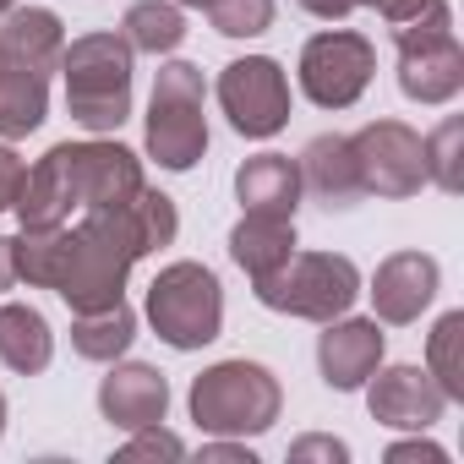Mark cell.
<instances>
[{"label": "cell", "mask_w": 464, "mask_h": 464, "mask_svg": "<svg viewBox=\"0 0 464 464\" xmlns=\"http://www.w3.org/2000/svg\"><path fill=\"white\" fill-rule=\"evenodd\" d=\"M180 213L164 191L142 186L137 197L115 208L82 213V224H55V229H23L12 236V268L23 285L55 290L72 312H99L126 301V279L137 257L159 252L175 241Z\"/></svg>", "instance_id": "1"}, {"label": "cell", "mask_w": 464, "mask_h": 464, "mask_svg": "<svg viewBox=\"0 0 464 464\" xmlns=\"http://www.w3.org/2000/svg\"><path fill=\"white\" fill-rule=\"evenodd\" d=\"M142 180V159L121 142H55L28 175L23 191L12 202L23 229H55L72 224V213H93V208H115L126 197H137Z\"/></svg>", "instance_id": "2"}, {"label": "cell", "mask_w": 464, "mask_h": 464, "mask_svg": "<svg viewBox=\"0 0 464 464\" xmlns=\"http://www.w3.org/2000/svg\"><path fill=\"white\" fill-rule=\"evenodd\" d=\"M66 110L82 131L110 137L131 121V44L121 34H82L61 50Z\"/></svg>", "instance_id": "3"}, {"label": "cell", "mask_w": 464, "mask_h": 464, "mask_svg": "<svg viewBox=\"0 0 464 464\" xmlns=\"http://www.w3.org/2000/svg\"><path fill=\"white\" fill-rule=\"evenodd\" d=\"M186 404L208 437H263L285 410V388L263 361H218L191 382Z\"/></svg>", "instance_id": "4"}, {"label": "cell", "mask_w": 464, "mask_h": 464, "mask_svg": "<svg viewBox=\"0 0 464 464\" xmlns=\"http://www.w3.org/2000/svg\"><path fill=\"white\" fill-rule=\"evenodd\" d=\"M252 290L268 312L306 317V323H334L355 306L361 268L339 252H290L268 279H252Z\"/></svg>", "instance_id": "5"}, {"label": "cell", "mask_w": 464, "mask_h": 464, "mask_svg": "<svg viewBox=\"0 0 464 464\" xmlns=\"http://www.w3.org/2000/svg\"><path fill=\"white\" fill-rule=\"evenodd\" d=\"M202 66L191 61H169L153 77V99H148V159L169 175H186L202 153H208V115H202Z\"/></svg>", "instance_id": "6"}, {"label": "cell", "mask_w": 464, "mask_h": 464, "mask_svg": "<svg viewBox=\"0 0 464 464\" xmlns=\"http://www.w3.org/2000/svg\"><path fill=\"white\" fill-rule=\"evenodd\" d=\"M148 323L169 350H202L224 328V285L202 263H169L148 285Z\"/></svg>", "instance_id": "7"}, {"label": "cell", "mask_w": 464, "mask_h": 464, "mask_svg": "<svg viewBox=\"0 0 464 464\" xmlns=\"http://www.w3.org/2000/svg\"><path fill=\"white\" fill-rule=\"evenodd\" d=\"M399 44V88L415 104H453L464 88V44L453 34V12L448 0H437L431 12H420L415 23L393 28Z\"/></svg>", "instance_id": "8"}, {"label": "cell", "mask_w": 464, "mask_h": 464, "mask_svg": "<svg viewBox=\"0 0 464 464\" xmlns=\"http://www.w3.org/2000/svg\"><path fill=\"white\" fill-rule=\"evenodd\" d=\"M372 72H377V50L366 34L328 28L301 44V93L317 110H350L372 88Z\"/></svg>", "instance_id": "9"}, {"label": "cell", "mask_w": 464, "mask_h": 464, "mask_svg": "<svg viewBox=\"0 0 464 464\" xmlns=\"http://www.w3.org/2000/svg\"><path fill=\"white\" fill-rule=\"evenodd\" d=\"M218 110L241 137L263 142L290 126V77L274 55H246L218 72Z\"/></svg>", "instance_id": "10"}, {"label": "cell", "mask_w": 464, "mask_h": 464, "mask_svg": "<svg viewBox=\"0 0 464 464\" xmlns=\"http://www.w3.org/2000/svg\"><path fill=\"white\" fill-rule=\"evenodd\" d=\"M355 148V169H361V191L366 197H415L426 186V148L420 131H410L404 121H372L350 137Z\"/></svg>", "instance_id": "11"}, {"label": "cell", "mask_w": 464, "mask_h": 464, "mask_svg": "<svg viewBox=\"0 0 464 464\" xmlns=\"http://www.w3.org/2000/svg\"><path fill=\"white\" fill-rule=\"evenodd\" d=\"M366 410L393 431H431L448 415V393L426 366H382L366 377Z\"/></svg>", "instance_id": "12"}, {"label": "cell", "mask_w": 464, "mask_h": 464, "mask_svg": "<svg viewBox=\"0 0 464 464\" xmlns=\"http://www.w3.org/2000/svg\"><path fill=\"white\" fill-rule=\"evenodd\" d=\"M382 328L377 317H334L323 323V339H317V366H323V382L334 393H355L366 388V377L382 366Z\"/></svg>", "instance_id": "13"}, {"label": "cell", "mask_w": 464, "mask_h": 464, "mask_svg": "<svg viewBox=\"0 0 464 464\" xmlns=\"http://www.w3.org/2000/svg\"><path fill=\"white\" fill-rule=\"evenodd\" d=\"M437 290H442V268H437V257H426V252H393V257H382L377 274H372V306H377V317L393 323V328L415 323V317L437 301Z\"/></svg>", "instance_id": "14"}, {"label": "cell", "mask_w": 464, "mask_h": 464, "mask_svg": "<svg viewBox=\"0 0 464 464\" xmlns=\"http://www.w3.org/2000/svg\"><path fill=\"white\" fill-rule=\"evenodd\" d=\"M99 410L121 431L159 426L169 415V377L142 361H110V377L99 382Z\"/></svg>", "instance_id": "15"}, {"label": "cell", "mask_w": 464, "mask_h": 464, "mask_svg": "<svg viewBox=\"0 0 464 464\" xmlns=\"http://www.w3.org/2000/svg\"><path fill=\"white\" fill-rule=\"evenodd\" d=\"M66 50V23L50 6H12L0 12V61L28 66V72H55Z\"/></svg>", "instance_id": "16"}, {"label": "cell", "mask_w": 464, "mask_h": 464, "mask_svg": "<svg viewBox=\"0 0 464 464\" xmlns=\"http://www.w3.org/2000/svg\"><path fill=\"white\" fill-rule=\"evenodd\" d=\"M295 164H301V191H312L323 208H355L366 197L361 191V169H355V148L339 131L312 137Z\"/></svg>", "instance_id": "17"}, {"label": "cell", "mask_w": 464, "mask_h": 464, "mask_svg": "<svg viewBox=\"0 0 464 464\" xmlns=\"http://www.w3.org/2000/svg\"><path fill=\"white\" fill-rule=\"evenodd\" d=\"M236 197L246 213H279V218H295L301 208V164L290 153H257L236 169Z\"/></svg>", "instance_id": "18"}, {"label": "cell", "mask_w": 464, "mask_h": 464, "mask_svg": "<svg viewBox=\"0 0 464 464\" xmlns=\"http://www.w3.org/2000/svg\"><path fill=\"white\" fill-rule=\"evenodd\" d=\"M295 252V218L279 213H241V224L229 229V257L246 279H268L285 257Z\"/></svg>", "instance_id": "19"}, {"label": "cell", "mask_w": 464, "mask_h": 464, "mask_svg": "<svg viewBox=\"0 0 464 464\" xmlns=\"http://www.w3.org/2000/svg\"><path fill=\"white\" fill-rule=\"evenodd\" d=\"M0 361L17 377H39L55 361V334H50L39 306H28V301L0 306Z\"/></svg>", "instance_id": "20"}, {"label": "cell", "mask_w": 464, "mask_h": 464, "mask_svg": "<svg viewBox=\"0 0 464 464\" xmlns=\"http://www.w3.org/2000/svg\"><path fill=\"white\" fill-rule=\"evenodd\" d=\"M44 115H50V77L0 61V142H17V137L39 131Z\"/></svg>", "instance_id": "21"}, {"label": "cell", "mask_w": 464, "mask_h": 464, "mask_svg": "<svg viewBox=\"0 0 464 464\" xmlns=\"http://www.w3.org/2000/svg\"><path fill=\"white\" fill-rule=\"evenodd\" d=\"M137 339V312L126 301L115 306H99V312H72V350L82 361H121Z\"/></svg>", "instance_id": "22"}, {"label": "cell", "mask_w": 464, "mask_h": 464, "mask_svg": "<svg viewBox=\"0 0 464 464\" xmlns=\"http://www.w3.org/2000/svg\"><path fill=\"white\" fill-rule=\"evenodd\" d=\"M121 39L131 44V55H175L186 39V12L175 0H137L121 23Z\"/></svg>", "instance_id": "23"}, {"label": "cell", "mask_w": 464, "mask_h": 464, "mask_svg": "<svg viewBox=\"0 0 464 464\" xmlns=\"http://www.w3.org/2000/svg\"><path fill=\"white\" fill-rule=\"evenodd\" d=\"M426 372L448 393V404L464 399V312H442L426 339Z\"/></svg>", "instance_id": "24"}, {"label": "cell", "mask_w": 464, "mask_h": 464, "mask_svg": "<svg viewBox=\"0 0 464 464\" xmlns=\"http://www.w3.org/2000/svg\"><path fill=\"white\" fill-rule=\"evenodd\" d=\"M426 148V180H437L442 191H464V121L448 115L431 137H420Z\"/></svg>", "instance_id": "25"}, {"label": "cell", "mask_w": 464, "mask_h": 464, "mask_svg": "<svg viewBox=\"0 0 464 464\" xmlns=\"http://www.w3.org/2000/svg\"><path fill=\"white\" fill-rule=\"evenodd\" d=\"M208 17L224 39H257L274 28V0H213Z\"/></svg>", "instance_id": "26"}, {"label": "cell", "mask_w": 464, "mask_h": 464, "mask_svg": "<svg viewBox=\"0 0 464 464\" xmlns=\"http://www.w3.org/2000/svg\"><path fill=\"white\" fill-rule=\"evenodd\" d=\"M180 453H186V442H180L175 431H164V426H137L131 442H126L115 459H180Z\"/></svg>", "instance_id": "27"}, {"label": "cell", "mask_w": 464, "mask_h": 464, "mask_svg": "<svg viewBox=\"0 0 464 464\" xmlns=\"http://www.w3.org/2000/svg\"><path fill=\"white\" fill-rule=\"evenodd\" d=\"M23 175H28L23 153H17L12 142H0V213H6V208L17 202V191H23Z\"/></svg>", "instance_id": "28"}, {"label": "cell", "mask_w": 464, "mask_h": 464, "mask_svg": "<svg viewBox=\"0 0 464 464\" xmlns=\"http://www.w3.org/2000/svg\"><path fill=\"white\" fill-rule=\"evenodd\" d=\"M312 459L344 464V459H350V448H344L339 437H301V442H290V464H312Z\"/></svg>", "instance_id": "29"}, {"label": "cell", "mask_w": 464, "mask_h": 464, "mask_svg": "<svg viewBox=\"0 0 464 464\" xmlns=\"http://www.w3.org/2000/svg\"><path fill=\"white\" fill-rule=\"evenodd\" d=\"M388 464H448V448H437V442H426L415 431V437H404V442L388 448Z\"/></svg>", "instance_id": "30"}, {"label": "cell", "mask_w": 464, "mask_h": 464, "mask_svg": "<svg viewBox=\"0 0 464 464\" xmlns=\"http://www.w3.org/2000/svg\"><path fill=\"white\" fill-rule=\"evenodd\" d=\"M431 6H437V0H377L372 12H382V17L399 28V23H415V17H420V12H431Z\"/></svg>", "instance_id": "31"}, {"label": "cell", "mask_w": 464, "mask_h": 464, "mask_svg": "<svg viewBox=\"0 0 464 464\" xmlns=\"http://www.w3.org/2000/svg\"><path fill=\"white\" fill-rule=\"evenodd\" d=\"M202 459H236V464H257V453L246 448V437L236 442V437H213V442H202Z\"/></svg>", "instance_id": "32"}, {"label": "cell", "mask_w": 464, "mask_h": 464, "mask_svg": "<svg viewBox=\"0 0 464 464\" xmlns=\"http://www.w3.org/2000/svg\"><path fill=\"white\" fill-rule=\"evenodd\" d=\"M295 6H301L306 17H323V23H339V17H350V12H355V0H295Z\"/></svg>", "instance_id": "33"}, {"label": "cell", "mask_w": 464, "mask_h": 464, "mask_svg": "<svg viewBox=\"0 0 464 464\" xmlns=\"http://www.w3.org/2000/svg\"><path fill=\"white\" fill-rule=\"evenodd\" d=\"M17 285V268H12V236H0V290Z\"/></svg>", "instance_id": "34"}, {"label": "cell", "mask_w": 464, "mask_h": 464, "mask_svg": "<svg viewBox=\"0 0 464 464\" xmlns=\"http://www.w3.org/2000/svg\"><path fill=\"white\" fill-rule=\"evenodd\" d=\"M175 6H197V12H208V6H213V0H175Z\"/></svg>", "instance_id": "35"}, {"label": "cell", "mask_w": 464, "mask_h": 464, "mask_svg": "<svg viewBox=\"0 0 464 464\" xmlns=\"http://www.w3.org/2000/svg\"><path fill=\"white\" fill-rule=\"evenodd\" d=\"M0 431H6V393H0Z\"/></svg>", "instance_id": "36"}, {"label": "cell", "mask_w": 464, "mask_h": 464, "mask_svg": "<svg viewBox=\"0 0 464 464\" xmlns=\"http://www.w3.org/2000/svg\"><path fill=\"white\" fill-rule=\"evenodd\" d=\"M12 6H17V0H0V12H12Z\"/></svg>", "instance_id": "37"}, {"label": "cell", "mask_w": 464, "mask_h": 464, "mask_svg": "<svg viewBox=\"0 0 464 464\" xmlns=\"http://www.w3.org/2000/svg\"><path fill=\"white\" fill-rule=\"evenodd\" d=\"M355 6H377V0H355Z\"/></svg>", "instance_id": "38"}]
</instances>
